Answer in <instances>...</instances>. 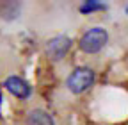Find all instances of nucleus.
Returning <instances> with one entry per match:
<instances>
[{
	"mask_svg": "<svg viewBox=\"0 0 128 125\" xmlns=\"http://www.w3.org/2000/svg\"><path fill=\"white\" fill-rule=\"evenodd\" d=\"M107 43H108V32L107 30L102 29V27H92L87 32H84V36L78 41V46L86 54H98Z\"/></svg>",
	"mask_w": 128,
	"mask_h": 125,
	"instance_id": "nucleus-1",
	"label": "nucleus"
},
{
	"mask_svg": "<svg viewBox=\"0 0 128 125\" xmlns=\"http://www.w3.org/2000/svg\"><path fill=\"white\" fill-rule=\"evenodd\" d=\"M94 84V72L87 66H78L75 68L70 77H68V81H66V86L71 93H75V95H80V93H84L87 91L91 86Z\"/></svg>",
	"mask_w": 128,
	"mask_h": 125,
	"instance_id": "nucleus-2",
	"label": "nucleus"
},
{
	"mask_svg": "<svg viewBox=\"0 0 128 125\" xmlns=\"http://www.w3.org/2000/svg\"><path fill=\"white\" fill-rule=\"evenodd\" d=\"M73 46V39L68 36H55L52 39H48L46 43V55L50 61H60L68 55V52Z\"/></svg>",
	"mask_w": 128,
	"mask_h": 125,
	"instance_id": "nucleus-3",
	"label": "nucleus"
},
{
	"mask_svg": "<svg viewBox=\"0 0 128 125\" xmlns=\"http://www.w3.org/2000/svg\"><path fill=\"white\" fill-rule=\"evenodd\" d=\"M4 86L7 88L9 93H12L14 97H18V98H22V100L28 98V97H30V93H32L30 84H28L25 79H22V77H16V75L7 77L6 82H4Z\"/></svg>",
	"mask_w": 128,
	"mask_h": 125,
	"instance_id": "nucleus-4",
	"label": "nucleus"
},
{
	"mask_svg": "<svg viewBox=\"0 0 128 125\" xmlns=\"http://www.w3.org/2000/svg\"><path fill=\"white\" fill-rule=\"evenodd\" d=\"M25 125H55V120L43 109H32L25 118Z\"/></svg>",
	"mask_w": 128,
	"mask_h": 125,
	"instance_id": "nucleus-5",
	"label": "nucleus"
},
{
	"mask_svg": "<svg viewBox=\"0 0 128 125\" xmlns=\"http://www.w3.org/2000/svg\"><path fill=\"white\" fill-rule=\"evenodd\" d=\"M96 9H105V6L103 4H98V2H86V4L80 6V11H82L84 14H87L91 11H96Z\"/></svg>",
	"mask_w": 128,
	"mask_h": 125,
	"instance_id": "nucleus-6",
	"label": "nucleus"
},
{
	"mask_svg": "<svg viewBox=\"0 0 128 125\" xmlns=\"http://www.w3.org/2000/svg\"><path fill=\"white\" fill-rule=\"evenodd\" d=\"M126 13H128V6H126Z\"/></svg>",
	"mask_w": 128,
	"mask_h": 125,
	"instance_id": "nucleus-7",
	"label": "nucleus"
}]
</instances>
